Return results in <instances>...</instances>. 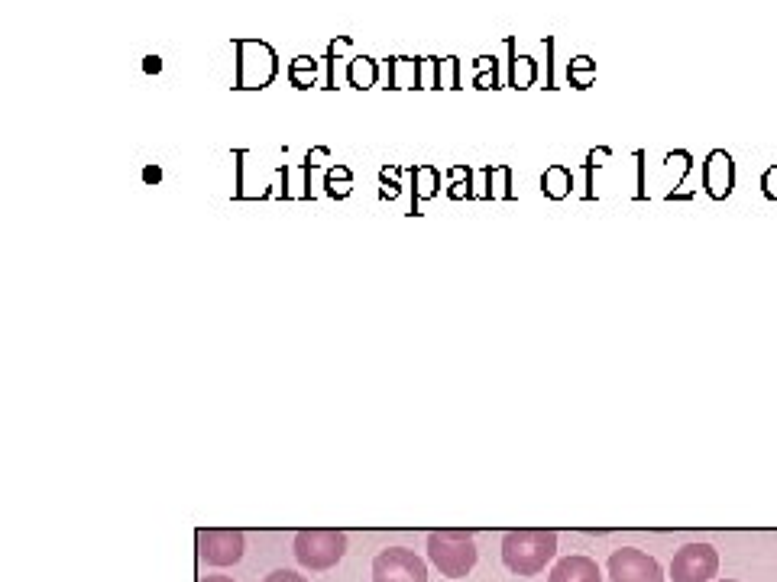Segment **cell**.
<instances>
[{"label": "cell", "mask_w": 777, "mask_h": 582, "mask_svg": "<svg viewBox=\"0 0 777 582\" xmlns=\"http://www.w3.org/2000/svg\"><path fill=\"white\" fill-rule=\"evenodd\" d=\"M557 553V534L544 528H518L502 537V563L515 576H538Z\"/></svg>", "instance_id": "obj_1"}, {"label": "cell", "mask_w": 777, "mask_h": 582, "mask_svg": "<svg viewBox=\"0 0 777 582\" xmlns=\"http://www.w3.org/2000/svg\"><path fill=\"white\" fill-rule=\"evenodd\" d=\"M428 560L438 566L441 576L463 579L476 566V544L467 531L444 528L428 534Z\"/></svg>", "instance_id": "obj_2"}, {"label": "cell", "mask_w": 777, "mask_h": 582, "mask_svg": "<svg viewBox=\"0 0 777 582\" xmlns=\"http://www.w3.org/2000/svg\"><path fill=\"white\" fill-rule=\"evenodd\" d=\"M347 553V534L337 528H308L295 534V560L311 573L331 570Z\"/></svg>", "instance_id": "obj_3"}, {"label": "cell", "mask_w": 777, "mask_h": 582, "mask_svg": "<svg viewBox=\"0 0 777 582\" xmlns=\"http://www.w3.org/2000/svg\"><path fill=\"white\" fill-rule=\"evenodd\" d=\"M237 49V88H266L279 72L276 52L256 39H240Z\"/></svg>", "instance_id": "obj_4"}, {"label": "cell", "mask_w": 777, "mask_h": 582, "mask_svg": "<svg viewBox=\"0 0 777 582\" xmlns=\"http://www.w3.org/2000/svg\"><path fill=\"white\" fill-rule=\"evenodd\" d=\"M247 540L234 528H204L198 531V557L208 566H234L243 560Z\"/></svg>", "instance_id": "obj_5"}, {"label": "cell", "mask_w": 777, "mask_h": 582, "mask_svg": "<svg viewBox=\"0 0 777 582\" xmlns=\"http://www.w3.org/2000/svg\"><path fill=\"white\" fill-rule=\"evenodd\" d=\"M373 582H428V566L405 547H389L373 560Z\"/></svg>", "instance_id": "obj_6"}, {"label": "cell", "mask_w": 777, "mask_h": 582, "mask_svg": "<svg viewBox=\"0 0 777 582\" xmlns=\"http://www.w3.org/2000/svg\"><path fill=\"white\" fill-rule=\"evenodd\" d=\"M719 573V553L710 544H687L674 553L671 579L674 582H713Z\"/></svg>", "instance_id": "obj_7"}, {"label": "cell", "mask_w": 777, "mask_h": 582, "mask_svg": "<svg viewBox=\"0 0 777 582\" xmlns=\"http://www.w3.org/2000/svg\"><path fill=\"white\" fill-rule=\"evenodd\" d=\"M609 579L612 582H664V570L645 550L622 547L609 557Z\"/></svg>", "instance_id": "obj_8"}, {"label": "cell", "mask_w": 777, "mask_h": 582, "mask_svg": "<svg viewBox=\"0 0 777 582\" xmlns=\"http://www.w3.org/2000/svg\"><path fill=\"white\" fill-rule=\"evenodd\" d=\"M703 178H706V191H710L713 198H726L735 182V165H732L729 152H722V149L710 152V159L703 162Z\"/></svg>", "instance_id": "obj_9"}, {"label": "cell", "mask_w": 777, "mask_h": 582, "mask_svg": "<svg viewBox=\"0 0 777 582\" xmlns=\"http://www.w3.org/2000/svg\"><path fill=\"white\" fill-rule=\"evenodd\" d=\"M548 582H603V573H599L596 560L590 557H564L561 563L554 566Z\"/></svg>", "instance_id": "obj_10"}, {"label": "cell", "mask_w": 777, "mask_h": 582, "mask_svg": "<svg viewBox=\"0 0 777 582\" xmlns=\"http://www.w3.org/2000/svg\"><path fill=\"white\" fill-rule=\"evenodd\" d=\"M347 78L353 88H373L376 78H379V62L370 59V55H360V59H353L350 68H347Z\"/></svg>", "instance_id": "obj_11"}, {"label": "cell", "mask_w": 777, "mask_h": 582, "mask_svg": "<svg viewBox=\"0 0 777 582\" xmlns=\"http://www.w3.org/2000/svg\"><path fill=\"white\" fill-rule=\"evenodd\" d=\"M570 182H574V178H570V169H564V165H551L541 178V188L548 198H564V194L570 191Z\"/></svg>", "instance_id": "obj_12"}, {"label": "cell", "mask_w": 777, "mask_h": 582, "mask_svg": "<svg viewBox=\"0 0 777 582\" xmlns=\"http://www.w3.org/2000/svg\"><path fill=\"white\" fill-rule=\"evenodd\" d=\"M538 68H535V59L531 55H512V65H509V85L512 88H528L531 81H535Z\"/></svg>", "instance_id": "obj_13"}, {"label": "cell", "mask_w": 777, "mask_h": 582, "mask_svg": "<svg viewBox=\"0 0 777 582\" xmlns=\"http://www.w3.org/2000/svg\"><path fill=\"white\" fill-rule=\"evenodd\" d=\"M567 75H570V81H574L577 88H590V81L596 75V62L590 59V55H577V59L570 62V68H567Z\"/></svg>", "instance_id": "obj_14"}, {"label": "cell", "mask_w": 777, "mask_h": 582, "mask_svg": "<svg viewBox=\"0 0 777 582\" xmlns=\"http://www.w3.org/2000/svg\"><path fill=\"white\" fill-rule=\"evenodd\" d=\"M496 68H499V65H493V68H483V72L476 75V81H473V85H476V88H499V72H496Z\"/></svg>", "instance_id": "obj_15"}, {"label": "cell", "mask_w": 777, "mask_h": 582, "mask_svg": "<svg viewBox=\"0 0 777 582\" xmlns=\"http://www.w3.org/2000/svg\"><path fill=\"white\" fill-rule=\"evenodd\" d=\"M263 582H308V579L298 576V573H292V570H276V573H269Z\"/></svg>", "instance_id": "obj_16"}, {"label": "cell", "mask_w": 777, "mask_h": 582, "mask_svg": "<svg viewBox=\"0 0 777 582\" xmlns=\"http://www.w3.org/2000/svg\"><path fill=\"white\" fill-rule=\"evenodd\" d=\"M289 78H292L295 88H311V85H315V72H289Z\"/></svg>", "instance_id": "obj_17"}, {"label": "cell", "mask_w": 777, "mask_h": 582, "mask_svg": "<svg viewBox=\"0 0 777 582\" xmlns=\"http://www.w3.org/2000/svg\"><path fill=\"white\" fill-rule=\"evenodd\" d=\"M765 194L768 198H777V165H771L765 172Z\"/></svg>", "instance_id": "obj_18"}, {"label": "cell", "mask_w": 777, "mask_h": 582, "mask_svg": "<svg viewBox=\"0 0 777 582\" xmlns=\"http://www.w3.org/2000/svg\"><path fill=\"white\" fill-rule=\"evenodd\" d=\"M143 68H146V75H156L159 68H162V62H159V55H146V62H143Z\"/></svg>", "instance_id": "obj_19"}, {"label": "cell", "mask_w": 777, "mask_h": 582, "mask_svg": "<svg viewBox=\"0 0 777 582\" xmlns=\"http://www.w3.org/2000/svg\"><path fill=\"white\" fill-rule=\"evenodd\" d=\"M201 582H234V579H230V576H204Z\"/></svg>", "instance_id": "obj_20"}, {"label": "cell", "mask_w": 777, "mask_h": 582, "mask_svg": "<svg viewBox=\"0 0 777 582\" xmlns=\"http://www.w3.org/2000/svg\"><path fill=\"white\" fill-rule=\"evenodd\" d=\"M146 178L149 182H159V169H146Z\"/></svg>", "instance_id": "obj_21"}, {"label": "cell", "mask_w": 777, "mask_h": 582, "mask_svg": "<svg viewBox=\"0 0 777 582\" xmlns=\"http://www.w3.org/2000/svg\"><path fill=\"white\" fill-rule=\"evenodd\" d=\"M716 582H735V579H716Z\"/></svg>", "instance_id": "obj_22"}]
</instances>
